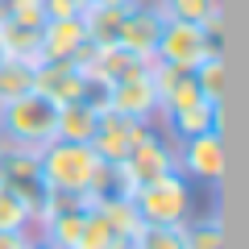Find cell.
<instances>
[{
    "label": "cell",
    "instance_id": "obj_1",
    "mask_svg": "<svg viewBox=\"0 0 249 249\" xmlns=\"http://www.w3.org/2000/svg\"><path fill=\"white\" fill-rule=\"evenodd\" d=\"M104 170H108V162H100V154L88 142H50L46 150H37L42 191H54V196L96 199L100 183H104Z\"/></svg>",
    "mask_w": 249,
    "mask_h": 249
},
{
    "label": "cell",
    "instance_id": "obj_2",
    "mask_svg": "<svg viewBox=\"0 0 249 249\" xmlns=\"http://www.w3.org/2000/svg\"><path fill=\"white\" fill-rule=\"evenodd\" d=\"M58 142V104L42 91H25V96L0 104V145H21V150H46Z\"/></svg>",
    "mask_w": 249,
    "mask_h": 249
},
{
    "label": "cell",
    "instance_id": "obj_3",
    "mask_svg": "<svg viewBox=\"0 0 249 249\" xmlns=\"http://www.w3.org/2000/svg\"><path fill=\"white\" fill-rule=\"evenodd\" d=\"M137 216L145 224H166V229H183L191 220V208H196V191L183 175H162V178H150V183H137L129 191Z\"/></svg>",
    "mask_w": 249,
    "mask_h": 249
},
{
    "label": "cell",
    "instance_id": "obj_4",
    "mask_svg": "<svg viewBox=\"0 0 249 249\" xmlns=\"http://www.w3.org/2000/svg\"><path fill=\"white\" fill-rule=\"evenodd\" d=\"M116 170L124 175V183H129V191H133L137 183H150V178L175 175V170H178V145L170 142L162 129L142 124V133H137L133 150L124 154V162H121Z\"/></svg>",
    "mask_w": 249,
    "mask_h": 249
},
{
    "label": "cell",
    "instance_id": "obj_5",
    "mask_svg": "<svg viewBox=\"0 0 249 249\" xmlns=\"http://www.w3.org/2000/svg\"><path fill=\"white\" fill-rule=\"evenodd\" d=\"M212 50H220V42H216L208 29L187 25V21H162L158 46H154V62L178 67V71H196Z\"/></svg>",
    "mask_w": 249,
    "mask_h": 249
},
{
    "label": "cell",
    "instance_id": "obj_6",
    "mask_svg": "<svg viewBox=\"0 0 249 249\" xmlns=\"http://www.w3.org/2000/svg\"><path fill=\"white\" fill-rule=\"evenodd\" d=\"M104 108L129 116L137 124H154L158 121V88H154V75L142 71V75H129V79L104 88Z\"/></svg>",
    "mask_w": 249,
    "mask_h": 249
},
{
    "label": "cell",
    "instance_id": "obj_7",
    "mask_svg": "<svg viewBox=\"0 0 249 249\" xmlns=\"http://www.w3.org/2000/svg\"><path fill=\"white\" fill-rule=\"evenodd\" d=\"M178 175L199 178V183H220L224 178V133L208 129L199 137L178 142Z\"/></svg>",
    "mask_w": 249,
    "mask_h": 249
},
{
    "label": "cell",
    "instance_id": "obj_8",
    "mask_svg": "<svg viewBox=\"0 0 249 249\" xmlns=\"http://www.w3.org/2000/svg\"><path fill=\"white\" fill-rule=\"evenodd\" d=\"M34 88L42 91V96H50L58 108L75 104V100H88V96L100 91L79 62H37L34 67Z\"/></svg>",
    "mask_w": 249,
    "mask_h": 249
},
{
    "label": "cell",
    "instance_id": "obj_9",
    "mask_svg": "<svg viewBox=\"0 0 249 249\" xmlns=\"http://www.w3.org/2000/svg\"><path fill=\"white\" fill-rule=\"evenodd\" d=\"M162 13L154 9V4H145V0H133L129 9H124L121 17V29H116V46H124V50L142 54V58L154 62V46H158V34H162Z\"/></svg>",
    "mask_w": 249,
    "mask_h": 249
},
{
    "label": "cell",
    "instance_id": "obj_10",
    "mask_svg": "<svg viewBox=\"0 0 249 249\" xmlns=\"http://www.w3.org/2000/svg\"><path fill=\"white\" fill-rule=\"evenodd\" d=\"M137 133H142V124L129 121V116L112 112V108H100V121H96V133H91V150L100 154V162H108V166H121L124 154L133 150Z\"/></svg>",
    "mask_w": 249,
    "mask_h": 249
},
{
    "label": "cell",
    "instance_id": "obj_11",
    "mask_svg": "<svg viewBox=\"0 0 249 249\" xmlns=\"http://www.w3.org/2000/svg\"><path fill=\"white\" fill-rule=\"evenodd\" d=\"M88 46L83 17H50L42 25V62H79Z\"/></svg>",
    "mask_w": 249,
    "mask_h": 249
},
{
    "label": "cell",
    "instance_id": "obj_12",
    "mask_svg": "<svg viewBox=\"0 0 249 249\" xmlns=\"http://www.w3.org/2000/svg\"><path fill=\"white\" fill-rule=\"evenodd\" d=\"M220 112L224 104H208V100H196L187 108H170V112H158V124L170 142H187V137H199L208 129H220Z\"/></svg>",
    "mask_w": 249,
    "mask_h": 249
},
{
    "label": "cell",
    "instance_id": "obj_13",
    "mask_svg": "<svg viewBox=\"0 0 249 249\" xmlns=\"http://www.w3.org/2000/svg\"><path fill=\"white\" fill-rule=\"evenodd\" d=\"M100 108H104V88L88 100H75V104L58 108V142H91L100 121Z\"/></svg>",
    "mask_w": 249,
    "mask_h": 249
},
{
    "label": "cell",
    "instance_id": "obj_14",
    "mask_svg": "<svg viewBox=\"0 0 249 249\" xmlns=\"http://www.w3.org/2000/svg\"><path fill=\"white\" fill-rule=\"evenodd\" d=\"M154 9L166 21H187V25H199L220 42V0H154Z\"/></svg>",
    "mask_w": 249,
    "mask_h": 249
},
{
    "label": "cell",
    "instance_id": "obj_15",
    "mask_svg": "<svg viewBox=\"0 0 249 249\" xmlns=\"http://www.w3.org/2000/svg\"><path fill=\"white\" fill-rule=\"evenodd\" d=\"M91 204H96V212L112 224V232L124 241V245H133V237L145 229V220L137 216V208H133L129 196H104V199H91Z\"/></svg>",
    "mask_w": 249,
    "mask_h": 249
},
{
    "label": "cell",
    "instance_id": "obj_16",
    "mask_svg": "<svg viewBox=\"0 0 249 249\" xmlns=\"http://www.w3.org/2000/svg\"><path fill=\"white\" fill-rule=\"evenodd\" d=\"M0 54L37 67V62H42V29H25V25L0 21Z\"/></svg>",
    "mask_w": 249,
    "mask_h": 249
},
{
    "label": "cell",
    "instance_id": "obj_17",
    "mask_svg": "<svg viewBox=\"0 0 249 249\" xmlns=\"http://www.w3.org/2000/svg\"><path fill=\"white\" fill-rule=\"evenodd\" d=\"M34 216H37L34 199L21 196L17 187L0 183V229L4 232H34Z\"/></svg>",
    "mask_w": 249,
    "mask_h": 249
},
{
    "label": "cell",
    "instance_id": "obj_18",
    "mask_svg": "<svg viewBox=\"0 0 249 249\" xmlns=\"http://www.w3.org/2000/svg\"><path fill=\"white\" fill-rule=\"evenodd\" d=\"M191 79H196L199 96H204L208 104H224V88H229V67H224V54L212 50V54L196 67V71H191Z\"/></svg>",
    "mask_w": 249,
    "mask_h": 249
},
{
    "label": "cell",
    "instance_id": "obj_19",
    "mask_svg": "<svg viewBox=\"0 0 249 249\" xmlns=\"http://www.w3.org/2000/svg\"><path fill=\"white\" fill-rule=\"evenodd\" d=\"M25 91H34V67L21 62V58H4L0 54V104L25 96Z\"/></svg>",
    "mask_w": 249,
    "mask_h": 249
},
{
    "label": "cell",
    "instance_id": "obj_20",
    "mask_svg": "<svg viewBox=\"0 0 249 249\" xmlns=\"http://www.w3.org/2000/svg\"><path fill=\"white\" fill-rule=\"evenodd\" d=\"M183 249H224V224L220 216H191L183 224Z\"/></svg>",
    "mask_w": 249,
    "mask_h": 249
},
{
    "label": "cell",
    "instance_id": "obj_21",
    "mask_svg": "<svg viewBox=\"0 0 249 249\" xmlns=\"http://www.w3.org/2000/svg\"><path fill=\"white\" fill-rule=\"evenodd\" d=\"M0 21L25 25V29H42L46 25V0H4L0 4Z\"/></svg>",
    "mask_w": 249,
    "mask_h": 249
},
{
    "label": "cell",
    "instance_id": "obj_22",
    "mask_svg": "<svg viewBox=\"0 0 249 249\" xmlns=\"http://www.w3.org/2000/svg\"><path fill=\"white\" fill-rule=\"evenodd\" d=\"M129 249H183V229H166V224H145L133 237Z\"/></svg>",
    "mask_w": 249,
    "mask_h": 249
},
{
    "label": "cell",
    "instance_id": "obj_23",
    "mask_svg": "<svg viewBox=\"0 0 249 249\" xmlns=\"http://www.w3.org/2000/svg\"><path fill=\"white\" fill-rule=\"evenodd\" d=\"M91 0H46V21L50 17H79Z\"/></svg>",
    "mask_w": 249,
    "mask_h": 249
},
{
    "label": "cell",
    "instance_id": "obj_24",
    "mask_svg": "<svg viewBox=\"0 0 249 249\" xmlns=\"http://www.w3.org/2000/svg\"><path fill=\"white\" fill-rule=\"evenodd\" d=\"M34 232H4L0 229V249H29Z\"/></svg>",
    "mask_w": 249,
    "mask_h": 249
},
{
    "label": "cell",
    "instance_id": "obj_25",
    "mask_svg": "<svg viewBox=\"0 0 249 249\" xmlns=\"http://www.w3.org/2000/svg\"><path fill=\"white\" fill-rule=\"evenodd\" d=\"M29 249H62V245H54V241H46V237H37V232H34V241H29Z\"/></svg>",
    "mask_w": 249,
    "mask_h": 249
}]
</instances>
